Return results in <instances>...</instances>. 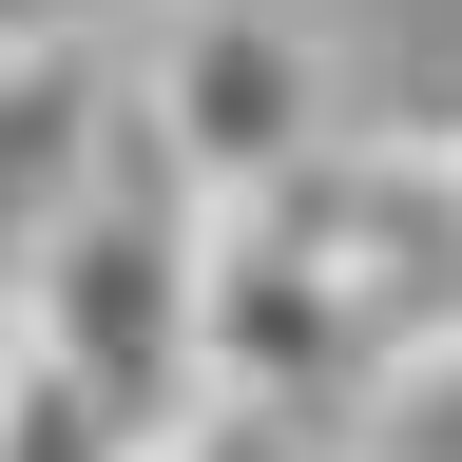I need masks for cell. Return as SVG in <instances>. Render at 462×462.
<instances>
[{"label": "cell", "instance_id": "cell-1", "mask_svg": "<svg viewBox=\"0 0 462 462\" xmlns=\"http://www.w3.org/2000/svg\"><path fill=\"white\" fill-rule=\"evenodd\" d=\"M20 346L58 385H97L135 443H173V424H212V385H193V193L135 154V135H97V173H78V212L20 251Z\"/></svg>", "mask_w": 462, "mask_h": 462}, {"label": "cell", "instance_id": "cell-2", "mask_svg": "<svg viewBox=\"0 0 462 462\" xmlns=\"http://www.w3.org/2000/svg\"><path fill=\"white\" fill-rule=\"evenodd\" d=\"M116 135L193 212H251V193H289V173L346 135V58L289 20V0H154V39L116 58Z\"/></svg>", "mask_w": 462, "mask_h": 462}, {"label": "cell", "instance_id": "cell-5", "mask_svg": "<svg viewBox=\"0 0 462 462\" xmlns=\"http://www.w3.org/2000/svg\"><path fill=\"white\" fill-rule=\"evenodd\" d=\"M78 20H97V0H0V78H20V58H58Z\"/></svg>", "mask_w": 462, "mask_h": 462}, {"label": "cell", "instance_id": "cell-7", "mask_svg": "<svg viewBox=\"0 0 462 462\" xmlns=\"http://www.w3.org/2000/svg\"><path fill=\"white\" fill-rule=\"evenodd\" d=\"M0 385H20V309H0Z\"/></svg>", "mask_w": 462, "mask_h": 462}, {"label": "cell", "instance_id": "cell-4", "mask_svg": "<svg viewBox=\"0 0 462 462\" xmlns=\"http://www.w3.org/2000/svg\"><path fill=\"white\" fill-rule=\"evenodd\" d=\"M0 462H154L135 424H116V404L97 385H58L39 366V346H20V385H0Z\"/></svg>", "mask_w": 462, "mask_h": 462}, {"label": "cell", "instance_id": "cell-3", "mask_svg": "<svg viewBox=\"0 0 462 462\" xmlns=\"http://www.w3.org/2000/svg\"><path fill=\"white\" fill-rule=\"evenodd\" d=\"M289 231H309V270H328L346 385L404 404L462 346V193H443V154L424 135H328L309 173H289Z\"/></svg>", "mask_w": 462, "mask_h": 462}, {"label": "cell", "instance_id": "cell-6", "mask_svg": "<svg viewBox=\"0 0 462 462\" xmlns=\"http://www.w3.org/2000/svg\"><path fill=\"white\" fill-rule=\"evenodd\" d=\"M424 154H443V193H462V116H443V135H424Z\"/></svg>", "mask_w": 462, "mask_h": 462}]
</instances>
